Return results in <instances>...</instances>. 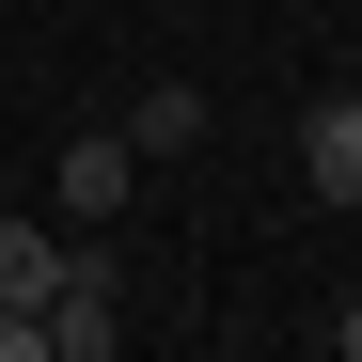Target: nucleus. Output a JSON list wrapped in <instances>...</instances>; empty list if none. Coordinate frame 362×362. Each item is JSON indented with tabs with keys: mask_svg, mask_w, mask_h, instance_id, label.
<instances>
[{
	"mask_svg": "<svg viewBox=\"0 0 362 362\" xmlns=\"http://www.w3.org/2000/svg\"><path fill=\"white\" fill-rule=\"evenodd\" d=\"M127 189H142V158H127V127H95V142H64V205H79V221H110Z\"/></svg>",
	"mask_w": 362,
	"mask_h": 362,
	"instance_id": "2",
	"label": "nucleus"
},
{
	"mask_svg": "<svg viewBox=\"0 0 362 362\" xmlns=\"http://www.w3.org/2000/svg\"><path fill=\"white\" fill-rule=\"evenodd\" d=\"M299 173H315L331 205H362V95H331L315 127H299Z\"/></svg>",
	"mask_w": 362,
	"mask_h": 362,
	"instance_id": "3",
	"label": "nucleus"
},
{
	"mask_svg": "<svg viewBox=\"0 0 362 362\" xmlns=\"http://www.w3.org/2000/svg\"><path fill=\"white\" fill-rule=\"evenodd\" d=\"M189 142H205V95H189V79H158V95L127 110V158H189Z\"/></svg>",
	"mask_w": 362,
	"mask_h": 362,
	"instance_id": "5",
	"label": "nucleus"
},
{
	"mask_svg": "<svg viewBox=\"0 0 362 362\" xmlns=\"http://www.w3.org/2000/svg\"><path fill=\"white\" fill-rule=\"evenodd\" d=\"M0 362H47V315H0Z\"/></svg>",
	"mask_w": 362,
	"mask_h": 362,
	"instance_id": "6",
	"label": "nucleus"
},
{
	"mask_svg": "<svg viewBox=\"0 0 362 362\" xmlns=\"http://www.w3.org/2000/svg\"><path fill=\"white\" fill-rule=\"evenodd\" d=\"M346 362H362V299H346Z\"/></svg>",
	"mask_w": 362,
	"mask_h": 362,
	"instance_id": "7",
	"label": "nucleus"
},
{
	"mask_svg": "<svg viewBox=\"0 0 362 362\" xmlns=\"http://www.w3.org/2000/svg\"><path fill=\"white\" fill-rule=\"evenodd\" d=\"M127 268L110 252H64V299H47V362H127Z\"/></svg>",
	"mask_w": 362,
	"mask_h": 362,
	"instance_id": "1",
	"label": "nucleus"
},
{
	"mask_svg": "<svg viewBox=\"0 0 362 362\" xmlns=\"http://www.w3.org/2000/svg\"><path fill=\"white\" fill-rule=\"evenodd\" d=\"M64 299V252H47V221H0V315H47Z\"/></svg>",
	"mask_w": 362,
	"mask_h": 362,
	"instance_id": "4",
	"label": "nucleus"
}]
</instances>
